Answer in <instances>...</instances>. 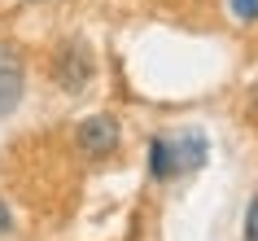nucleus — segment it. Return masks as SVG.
I'll list each match as a JSON object with an SVG mask.
<instances>
[{
    "instance_id": "nucleus-1",
    "label": "nucleus",
    "mask_w": 258,
    "mask_h": 241,
    "mask_svg": "<svg viewBox=\"0 0 258 241\" xmlns=\"http://www.w3.org/2000/svg\"><path fill=\"white\" fill-rule=\"evenodd\" d=\"M210 154V140H206L202 127H184L175 136H153L149 145V175L153 180H175V175L197 171Z\"/></svg>"
},
{
    "instance_id": "nucleus-2",
    "label": "nucleus",
    "mask_w": 258,
    "mask_h": 241,
    "mask_svg": "<svg viewBox=\"0 0 258 241\" xmlns=\"http://www.w3.org/2000/svg\"><path fill=\"white\" fill-rule=\"evenodd\" d=\"M53 79L61 83L66 92L88 88V79H92V57L83 53V44H66V49L53 57Z\"/></svg>"
},
{
    "instance_id": "nucleus-3",
    "label": "nucleus",
    "mask_w": 258,
    "mask_h": 241,
    "mask_svg": "<svg viewBox=\"0 0 258 241\" xmlns=\"http://www.w3.org/2000/svg\"><path fill=\"white\" fill-rule=\"evenodd\" d=\"M79 149L92 158H105L118 149V119L114 114H92L79 123Z\"/></svg>"
},
{
    "instance_id": "nucleus-4",
    "label": "nucleus",
    "mask_w": 258,
    "mask_h": 241,
    "mask_svg": "<svg viewBox=\"0 0 258 241\" xmlns=\"http://www.w3.org/2000/svg\"><path fill=\"white\" fill-rule=\"evenodd\" d=\"M22 83H27L22 57H18L9 44H0V114H9V110L22 101Z\"/></svg>"
},
{
    "instance_id": "nucleus-5",
    "label": "nucleus",
    "mask_w": 258,
    "mask_h": 241,
    "mask_svg": "<svg viewBox=\"0 0 258 241\" xmlns=\"http://www.w3.org/2000/svg\"><path fill=\"white\" fill-rule=\"evenodd\" d=\"M232 14L241 22H258V0H232Z\"/></svg>"
},
{
    "instance_id": "nucleus-6",
    "label": "nucleus",
    "mask_w": 258,
    "mask_h": 241,
    "mask_svg": "<svg viewBox=\"0 0 258 241\" xmlns=\"http://www.w3.org/2000/svg\"><path fill=\"white\" fill-rule=\"evenodd\" d=\"M245 241H258V198L249 202V211H245Z\"/></svg>"
},
{
    "instance_id": "nucleus-7",
    "label": "nucleus",
    "mask_w": 258,
    "mask_h": 241,
    "mask_svg": "<svg viewBox=\"0 0 258 241\" xmlns=\"http://www.w3.org/2000/svg\"><path fill=\"white\" fill-rule=\"evenodd\" d=\"M14 228V215H9V206H5V198H0V232H9Z\"/></svg>"
},
{
    "instance_id": "nucleus-8",
    "label": "nucleus",
    "mask_w": 258,
    "mask_h": 241,
    "mask_svg": "<svg viewBox=\"0 0 258 241\" xmlns=\"http://www.w3.org/2000/svg\"><path fill=\"white\" fill-rule=\"evenodd\" d=\"M249 101H254V114H258V79H254V88H249Z\"/></svg>"
}]
</instances>
